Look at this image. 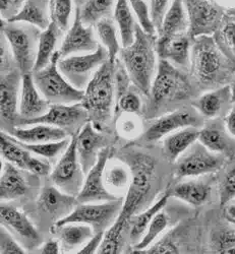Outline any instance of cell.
Masks as SVG:
<instances>
[{
	"label": "cell",
	"mask_w": 235,
	"mask_h": 254,
	"mask_svg": "<svg viewBox=\"0 0 235 254\" xmlns=\"http://www.w3.org/2000/svg\"><path fill=\"white\" fill-rule=\"evenodd\" d=\"M189 71L201 89L214 90L225 86L235 75V61L229 58L212 36L194 39Z\"/></svg>",
	"instance_id": "obj_1"
},
{
	"label": "cell",
	"mask_w": 235,
	"mask_h": 254,
	"mask_svg": "<svg viewBox=\"0 0 235 254\" xmlns=\"http://www.w3.org/2000/svg\"><path fill=\"white\" fill-rule=\"evenodd\" d=\"M115 97V61L108 59L89 81L80 102L89 114L90 122L100 131L114 119Z\"/></svg>",
	"instance_id": "obj_2"
},
{
	"label": "cell",
	"mask_w": 235,
	"mask_h": 254,
	"mask_svg": "<svg viewBox=\"0 0 235 254\" xmlns=\"http://www.w3.org/2000/svg\"><path fill=\"white\" fill-rule=\"evenodd\" d=\"M157 37L146 33L137 24L134 43L122 47L119 52V59L122 61L134 86L148 97L152 82L157 72Z\"/></svg>",
	"instance_id": "obj_3"
},
{
	"label": "cell",
	"mask_w": 235,
	"mask_h": 254,
	"mask_svg": "<svg viewBox=\"0 0 235 254\" xmlns=\"http://www.w3.org/2000/svg\"><path fill=\"white\" fill-rule=\"evenodd\" d=\"M192 95L194 84L185 72L167 60L159 59L157 72L144 108L150 117H153L167 106L184 102Z\"/></svg>",
	"instance_id": "obj_4"
},
{
	"label": "cell",
	"mask_w": 235,
	"mask_h": 254,
	"mask_svg": "<svg viewBox=\"0 0 235 254\" xmlns=\"http://www.w3.org/2000/svg\"><path fill=\"white\" fill-rule=\"evenodd\" d=\"M128 164L132 171V181L123 197V204L116 221L127 226L137 211L147 201L156 175V161L146 154L138 153L131 157Z\"/></svg>",
	"instance_id": "obj_5"
},
{
	"label": "cell",
	"mask_w": 235,
	"mask_h": 254,
	"mask_svg": "<svg viewBox=\"0 0 235 254\" xmlns=\"http://www.w3.org/2000/svg\"><path fill=\"white\" fill-rule=\"evenodd\" d=\"M40 29L25 23L1 19V34L6 39L15 65L21 74L33 73L37 59Z\"/></svg>",
	"instance_id": "obj_6"
},
{
	"label": "cell",
	"mask_w": 235,
	"mask_h": 254,
	"mask_svg": "<svg viewBox=\"0 0 235 254\" xmlns=\"http://www.w3.org/2000/svg\"><path fill=\"white\" fill-rule=\"evenodd\" d=\"M60 58L61 56L57 50L45 68L33 72L34 81L41 95L50 104L79 103L83 98L84 91L73 86L60 72L58 68Z\"/></svg>",
	"instance_id": "obj_7"
},
{
	"label": "cell",
	"mask_w": 235,
	"mask_h": 254,
	"mask_svg": "<svg viewBox=\"0 0 235 254\" xmlns=\"http://www.w3.org/2000/svg\"><path fill=\"white\" fill-rule=\"evenodd\" d=\"M123 204V197L101 202L78 203L71 213L56 221L53 227L68 223H81L91 226L95 232H105L117 219Z\"/></svg>",
	"instance_id": "obj_8"
},
{
	"label": "cell",
	"mask_w": 235,
	"mask_h": 254,
	"mask_svg": "<svg viewBox=\"0 0 235 254\" xmlns=\"http://www.w3.org/2000/svg\"><path fill=\"white\" fill-rule=\"evenodd\" d=\"M109 59L108 52L102 45L90 53L75 54L60 58L58 68L77 89L84 91L95 72Z\"/></svg>",
	"instance_id": "obj_9"
},
{
	"label": "cell",
	"mask_w": 235,
	"mask_h": 254,
	"mask_svg": "<svg viewBox=\"0 0 235 254\" xmlns=\"http://www.w3.org/2000/svg\"><path fill=\"white\" fill-rule=\"evenodd\" d=\"M225 157L208 150L199 140L175 162L177 178H196L213 174L223 167Z\"/></svg>",
	"instance_id": "obj_10"
},
{
	"label": "cell",
	"mask_w": 235,
	"mask_h": 254,
	"mask_svg": "<svg viewBox=\"0 0 235 254\" xmlns=\"http://www.w3.org/2000/svg\"><path fill=\"white\" fill-rule=\"evenodd\" d=\"M188 16V34L192 39L215 34L226 15L215 0H184Z\"/></svg>",
	"instance_id": "obj_11"
},
{
	"label": "cell",
	"mask_w": 235,
	"mask_h": 254,
	"mask_svg": "<svg viewBox=\"0 0 235 254\" xmlns=\"http://www.w3.org/2000/svg\"><path fill=\"white\" fill-rule=\"evenodd\" d=\"M84 173L77 151V132L50 174L52 183L61 191L77 196L84 180Z\"/></svg>",
	"instance_id": "obj_12"
},
{
	"label": "cell",
	"mask_w": 235,
	"mask_h": 254,
	"mask_svg": "<svg viewBox=\"0 0 235 254\" xmlns=\"http://www.w3.org/2000/svg\"><path fill=\"white\" fill-rule=\"evenodd\" d=\"M89 121V114L79 102L75 104H51L45 114L30 120H19L16 125L28 126L38 123L49 124L59 127L73 135Z\"/></svg>",
	"instance_id": "obj_13"
},
{
	"label": "cell",
	"mask_w": 235,
	"mask_h": 254,
	"mask_svg": "<svg viewBox=\"0 0 235 254\" xmlns=\"http://www.w3.org/2000/svg\"><path fill=\"white\" fill-rule=\"evenodd\" d=\"M201 117L194 107L180 108L163 114L150 124L144 133V139L147 142H155L185 127H198L201 125Z\"/></svg>",
	"instance_id": "obj_14"
},
{
	"label": "cell",
	"mask_w": 235,
	"mask_h": 254,
	"mask_svg": "<svg viewBox=\"0 0 235 254\" xmlns=\"http://www.w3.org/2000/svg\"><path fill=\"white\" fill-rule=\"evenodd\" d=\"M111 147L106 146L100 152L96 164L85 174L80 191L77 195L78 203L101 202L115 200L120 197L111 193L107 189L104 181V171L107 162L110 159Z\"/></svg>",
	"instance_id": "obj_15"
},
{
	"label": "cell",
	"mask_w": 235,
	"mask_h": 254,
	"mask_svg": "<svg viewBox=\"0 0 235 254\" xmlns=\"http://www.w3.org/2000/svg\"><path fill=\"white\" fill-rule=\"evenodd\" d=\"M21 77L16 66L1 70L0 77V113L3 128L5 125L10 126L11 129L17 124L19 119L18 112V94L21 87ZM8 129V130H9Z\"/></svg>",
	"instance_id": "obj_16"
},
{
	"label": "cell",
	"mask_w": 235,
	"mask_h": 254,
	"mask_svg": "<svg viewBox=\"0 0 235 254\" xmlns=\"http://www.w3.org/2000/svg\"><path fill=\"white\" fill-rule=\"evenodd\" d=\"M99 45L95 38L93 26H85L82 23L80 18V6L78 4L74 23L58 49L61 58L79 53L94 52Z\"/></svg>",
	"instance_id": "obj_17"
},
{
	"label": "cell",
	"mask_w": 235,
	"mask_h": 254,
	"mask_svg": "<svg viewBox=\"0 0 235 254\" xmlns=\"http://www.w3.org/2000/svg\"><path fill=\"white\" fill-rule=\"evenodd\" d=\"M194 43L188 33L159 36L156 50L159 59L167 60L180 69H189L191 47Z\"/></svg>",
	"instance_id": "obj_18"
},
{
	"label": "cell",
	"mask_w": 235,
	"mask_h": 254,
	"mask_svg": "<svg viewBox=\"0 0 235 254\" xmlns=\"http://www.w3.org/2000/svg\"><path fill=\"white\" fill-rule=\"evenodd\" d=\"M0 220L1 226L8 229L20 241L27 243L28 246L33 247L41 243L39 232L31 220L23 210L7 203V201H1Z\"/></svg>",
	"instance_id": "obj_19"
},
{
	"label": "cell",
	"mask_w": 235,
	"mask_h": 254,
	"mask_svg": "<svg viewBox=\"0 0 235 254\" xmlns=\"http://www.w3.org/2000/svg\"><path fill=\"white\" fill-rule=\"evenodd\" d=\"M108 146L103 133L87 122L77 132V151L84 175L96 164L100 152Z\"/></svg>",
	"instance_id": "obj_20"
},
{
	"label": "cell",
	"mask_w": 235,
	"mask_h": 254,
	"mask_svg": "<svg viewBox=\"0 0 235 254\" xmlns=\"http://www.w3.org/2000/svg\"><path fill=\"white\" fill-rule=\"evenodd\" d=\"M50 103L41 95L34 81L33 73L23 74L19 96V120H30L45 114ZM17 121V122H18Z\"/></svg>",
	"instance_id": "obj_21"
},
{
	"label": "cell",
	"mask_w": 235,
	"mask_h": 254,
	"mask_svg": "<svg viewBox=\"0 0 235 254\" xmlns=\"http://www.w3.org/2000/svg\"><path fill=\"white\" fill-rule=\"evenodd\" d=\"M78 203L77 196L61 191L54 184L43 187L37 200L39 210L53 218L55 222L68 216Z\"/></svg>",
	"instance_id": "obj_22"
},
{
	"label": "cell",
	"mask_w": 235,
	"mask_h": 254,
	"mask_svg": "<svg viewBox=\"0 0 235 254\" xmlns=\"http://www.w3.org/2000/svg\"><path fill=\"white\" fill-rule=\"evenodd\" d=\"M24 171L26 170L4 161L1 167V176H0L1 201H11L28 194L30 184Z\"/></svg>",
	"instance_id": "obj_23"
},
{
	"label": "cell",
	"mask_w": 235,
	"mask_h": 254,
	"mask_svg": "<svg viewBox=\"0 0 235 254\" xmlns=\"http://www.w3.org/2000/svg\"><path fill=\"white\" fill-rule=\"evenodd\" d=\"M230 104H232V100L229 84L210 90L191 102L192 107L207 119L218 117Z\"/></svg>",
	"instance_id": "obj_24"
},
{
	"label": "cell",
	"mask_w": 235,
	"mask_h": 254,
	"mask_svg": "<svg viewBox=\"0 0 235 254\" xmlns=\"http://www.w3.org/2000/svg\"><path fill=\"white\" fill-rule=\"evenodd\" d=\"M51 232L61 245L62 252L76 253L95 234V230L85 224L68 223L59 227H52Z\"/></svg>",
	"instance_id": "obj_25"
},
{
	"label": "cell",
	"mask_w": 235,
	"mask_h": 254,
	"mask_svg": "<svg viewBox=\"0 0 235 254\" xmlns=\"http://www.w3.org/2000/svg\"><path fill=\"white\" fill-rule=\"evenodd\" d=\"M28 126L29 127L14 126L9 129L8 134L25 143H43L70 137L68 131L49 124L38 123Z\"/></svg>",
	"instance_id": "obj_26"
},
{
	"label": "cell",
	"mask_w": 235,
	"mask_h": 254,
	"mask_svg": "<svg viewBox=\"0 0 235 254\" xmlns=\"http://www.w3.org/2000/svg\"><path fill=\"white\" fill-rule=\"evenodd\" d=\"M170 196L175 197L191 206H202L209 201L212 194V184L208 180L192 178L168 188Z\"/></svg>",
	"instance_id": "obj_27"
},
{
	"label": "cell",
	"mask_w": 235,
	"mask_h": 254,
	"mask_svg": "<svg viewBox=\"0 0 235 254\" xmlns=\"http://www.w3.org/2000/svg\"><path fill=\"white\" fill-rule=\"evenodd\" d=\"M199 141L211 152L223 157L235 155V139L226 130L225 126L210 124L200 130Z\"/></svg>",
	"instance_id": "obj_28"
},
{
	"label": "cell",
	"mask_w": 235,
	"mask_h": 254,
	"mask_svg": "<svg viewBox=\"0 0 235 254\" xmlns=\"http://www.w3.org/2000/svg\"><path fill=\"white\" fill-rule=\"evenodd\" d=\"M51 0H27L9 23H25L45 30L51 24ZM4 20V19H3Z\"/></svg>",
	"instance_id": "obj_29"
},
{
	"label": "cell",
	"mask_w": 235,
	"mask_h": 254,
	"mask_svg": "<svg viewBox=\"0 0 235 254\" xmlns=\"http://www.w3.org/2000/svg\"><path fill=\"white\" fill-rule=\"evenodd\" d=\"M198 127H185L163 138V153L170 162H176L189 147L199 140Z\"/></svg>",
	"instance_id": "obj_30"
},
{
	"label": "cell",
	"mask_w": 235,
	"mask_h": 254,
	"mask_svg": "<svg viewBox=\"0 0 235 254\" xmlns=\"http://www.w3.org/2000/svg\"><path fill=\"white\" fill-rule=\"evenodd\" d=\"M107 189L118 197H123L132 181V171L128 164L117 159H109L104 171Z\"/></svg>",
	"instance_id": "obj_31"
},
{
	"label": "cell",
	"mask_w": 235,
	"mask_h": 254,
	"mask_svg": "<svg viewBox=\"0 0 235 254\" xmlns=\"http://www.w3.org/2000/svg\"><path fill=\"white\" fill-rule=\"evenodd\" d=\"M114 20L118 27L122 47H127L134 43L137 24L131 4L128 0H116L114 6Z\"/></svg>",
	"instance_id": "obj_32"
},
{
	"label": "cell",
	"mask_w": 235,
	"mask_h": 254,
	"mask_svg": "<svg viewBox=\"0 0 235 254\" xmlns=\"http://www.w3.org/2000/svg\"><path fill=\"white\" fill-rule=\"evenodd\" d=\"M188 16L184 0H173L164 16L159 36H170L188 32Z\"/></svg>",
	"instance_id": "obj_33"
},
{
	"label": "cell",
	"mask_w": 235,
	"mask_h": 254,
	"mask_svg": "<svg viewBox=\"0 0 235 254\" xmlns=\"http://www.w3.org/2000/svg\"><path fill=\"white\" fill-rule=\"evenodd\" d=\"M61 33L62 31L53 22H51L47 29L41 32L34 71L45 68L51 62L54 53L57 51L55 48Z\"/></svg>",
	"instance_id": "obj_34"
},
{
	"label": "cell",
	"mask_w": 235,
	"mask_h": 254,
	"mask_svg": "<svg viewBox=\"0 0 235 254\" xmlns=\"http://www.w3.org/2000/svg\"><path fill=\"white\" fill-rule=\"evenodd\" d=\"M171 196H170L169 189H167L156 202H154L149 208L143 211V213L137 214L132 218L130 222L131 224L130 238L132 242L136 244L141 240L150 223H151L153 218L159 213V211H161L166 206L168 199Z\"/></svg>",
	"instance_id": "obj_35"
},
{
	"label": "cell",
	"mask_w": 235,
	"mask_h": 254,
	"mask_svg": "<svg viewBox=\"0 0 235 254\" xmlns=\"http://www.w3.org/2000/svg\"><path fill=\"white\" fill-rule=\"evenodd\" d=\"M0 150H1V157L4 161L26 170V163L31 152L26 150L6 131H1L0 134Z\"/></svg>",
	"instance_id": "obj_36"
},
{
	"label": "cell",
	"mask_w": 235,
	"mask_h": 254,
	"mask_svg": "<svg viewBox=\"0 0 235 254\" xmlns=\"http://www.w3.org/2000/svg\"><path fill=\"white\" fill-rule=\"evenodd\" d=\"M115 0H85L80 7V18L85 26H95L99 20L110 17Z\"/></svg>",
	"instance_id": "obj_37"
},
{
	"label": "cell",
	"mask_w": 235,
	"mask_h": 254,
	"mask_svg": "<svg viewBox=\"0 0 235 254\" xmlns=\"http://www.w3.org/2000/svg\"><path fill=\"white\" fill-rule=\"evenodd\" d=\"M96 33L104 46L108 52L109 60L115 61L120 52V44L117 37V29L115 23L111 17H105L95 25Z\"/></svg>",
	"instance_id": "obj_38"
},
{
	"label": "cell",
	"mask_w": 235,
	"mask_h": 254,
	"mask_svg": "<svg viewBox=\"0 0 235 254\" xmlns=\"http://www.w3.org/2000/svg\"><path fill=\"white\" fill-rule=\"evenodd\" d=\"M169 225V218L164 211L159 213L153 218V220L148 226L144 236L141 240L136 243L133 247V253H142L144 250L153 245L157 240H159L160 236L165 232Z\"/></svg>",
	"instance_id": "obj_39"
},
{
	"label": "cell",
	"mask_w": 235,
	"mask_h": 254,
	"mask_svg": "<svg viewBox=\"0 0 235 254\" xmlns=\"http://www.w3.org/2000/svg\"><path fill=\"white\" fill-rule=\"evenodd\" d=\"M141 95L143 94L133 86L127 92L117 98L115 101L114 121L122 114H141L144 110Z\"/></svg>",
	"instance_id": "obj_40"
},
{
	"label": "cell",
	"mask_w": 235,
	"mask_h": 254,
	"mask_svg": "<svg viewBox=\"0 0 235 254\" xmlns=\"http://www.w3.org/2000/svg\"><path fill=\"white\" fill-rule=\"evenodd\" d=\"M214 38L224 53L235 61V17L226 14Z\"/></svg>",
	"instance_id": "obj_41"
},
{
	"label": "cell",
	"mask_w": 235,
	"mask_h": 254,
	"mask_svg": "<svg viewBox=\"0 0 235 254\" xmlns=\"http://www.w3.org/2000/svg\"><path fill=\"white\" fill-rule=\"evenodd\" d=\"M71 138L68 137L62 140L49 141V142H43V143H25V142L18 141L17 139L16 140L33 155H36L38 157L44 158V159H55L66 152L68 146L70 145Z\"/></svg>",
	"instance_id": "obj_42"
},
{
	"label": "cell",
	"mask_w": 235,
	"mask_h": 254,
	"mask_svg": "<svg viewBox=\"0 0 235 254\" xmlns=\"http://www.w3.org/2000/svg\"><path fill=\"white\" fill-rule=\"evenodd\" d=\"M126 226L118 221H115L108 229L104 232V237L98 253L100 254H114L120 251L121 239L123 231Z\"/></svg>",
	"instance_id": "obj_43"
},
{
	"label": "cell",
	"mask_w": 235,
	"mask_h": 254,
	"mask_svg": "<svg viewBox=\"0 0 235 254\" xmlns=\"http://www.w3.org/2000/svg\"><path fill=\"white\" fill-rule=\"evenodd\" d=\"M211 247L215 253L235 254V229L216 230L211 236Z\"/></svg>",
	"instance_id": "obj_44"
},
{
	"label": "cell",
	"mask_w": 235,
	"mask_h": 254,
	"mask_svg": "<svg viewBox=\"0 0 235 254\" xmlns=\"http://www.w3.org/2000/svg\"><path fill=\"white\" fill-rule=\"evenodd\" d=\"M73 10V0H51V22L62 32L70 28V18Z\"/></svg>",
	"instance_id": "obj_45"
},
{
	"label": "cell",
	"mask_w": 235,
	"mask_h": 254,
	"mask_svg": "<svg viewBox=\"0 0 235 254\" xmlns=\"http://www.w3.org/2000/svg\"><path fill=\"white\" fill-rule=\"evenodd\" d=\"M116 129L124 138H134L138 136L142 129V121L136 114H122L115 120Z\"/></svg>",
	"instance_id": "obj_46"
},
{
	"label": "cell",
	"mask_w": 235,
	"mask_h": 254,
	"mask_svg": "<svg viewBox=\"0 0 235 254\" xmlns=\"http://www.w3.org/2000/svg\"><path fill=\"white\" fill-rule=\"evenodd\" d=\"M130 4L138 18L139 25L142 29L151 35H156L157 30L153 24V20L151 17V10L148 6L145 0H128Z\"/></svg>",
	"instance_id": "obj_47"
},
{
	"label": "cell",
	"mask_w": 235,
	"mask_h": 254,
	"mask_svg": "<svg viewBox=\"0 0 235 254\" xmlns=\"http://www.w3.org/2000/svg\"><path fill=\"white\" fill-rule=\"evenodd\" d=\"M219 198L222 207L235 200V164L227 169L220 181Z\"/></svg>",
	"instance_id": "obj_48"
},
{
	"label": "cell",
	"mask_w": 235,
	"mask_h": 254,
	"mask_svg": "<svg viewBox=\"0 0 235 254\" xmlns=\"http://www.w3.org/2000/svg\"><path fill=\"white\" fill-rule=\"evenodd\" d=\"M0 253L1 254H24L27 250L14 238L12 233L1 226L0 229Z\"/></svg>",
	"instance_id": "obj_49"
},
{
	"label": "cell",
	"mask_w": 235,
	"mask_h": 254,
	"mask_svg": "<svg viewBox=\"0 0 235 254\" xmlns=\"http://www.w3.org/2000/svg\"><path fill=\"white\" fill-rule=\"evenodd\" d=\"M26 171L30 172L34 176L45 177V176L51 174L52 169H51V165L49 164L48 161L34 157L33 154L31 153V155L29 156L27 163H26Z\"/></svg>",
	"instance_id": "obj_50"
},
{
	"label": "cell",
	"mask_w": 235,
	"mask_h": 254,
	"mask_svg": "<svg viewBox=\"0 0 235 254\" xmlns=\"http://www.w3.org/2000/svg\"><path fill=\"white\" fill-rule=\"evenodd\" d=\"M169 3V0H150V10H151V17L153 20V24L159 33L164 16L167 11V5Z\"/></svg>",
	"instance_id": "obj_51"
},
{
	"label": "cell",
	"mask_w": 235,
	"mask_h": 254,
	"mask_svg": "<svg viewBox=\"0 0 235 254\" xmlns=\"http://www.w3.org/2000/svg\"><path fill=\"white\" fill-rule=\"evenodd\" d=\"M150 254H163V253H180L178 245L171 238H163L157 240L153 245L142 252Z\"/></svg>",
	"instance_id": "obj_52"
},
{
	"label": "cell",
	"mask_w": 235,
	"mask_h": 254,
	"mask_svg": "<svg viewBox=\"0 0 235 254\" xmlns=\"http://www.w3.org/2000/svg\"><path fill=\"white\" fill-rule=\"evenodd\" d=\"M27 0H0L1 19L8 20L13 17L23 7Z\"/></svg>",
	"instance_id": "obj_53"
},
{
	"label": "cell",
	"mask_w": 235,
	"mask_h": 254,
	"mask_svg": "<svg viewBox=\"0 0 235 254\" xmlns=\"http://www.w3.org/2000/svg\"><path fill=\"white\" fill-rule=\"evenodd\" d=\"M104 237V232H95L94 236L85 243L77 253L79 254H93V253H98V250L100 248V245L102 243Z\"/></svg>",
	"instance_id": "obj_54"
},
{
	"label": "cell",
	"mask_w": 235,
	"mask_h": 254,
	"mask_svg": "<svg viewBox=\"0 0 235 254\" xmlns=\"http://www.w3.org/2000/svg\"><path fill=\"white\" fill-rule=\"evenodd\" d=\"M61 251V245L57 239H49L45 243H43L40 253L43 254H58Z\"/></svg>",
	"instance_id": "obj_55"
},
{
	"label": "cell",
	"mask_w": 235,
	"mask_h": 254,
	"mask_svg": "<svg viewBox=\"0 0 235 254\" xmlns=\"http://www.w3.org/2000/svg\"><path fill=\"white\" fill-rule=\"evenodd\" d=\"M224 126L229 134L235 139V103L224 118Z\"/></svg>",
	"instance_id": "obj_56"
},
{
	"label": "cell",
	"mask_w": 235,
	"mask_h": 254,
	"mask_svg": "<svg viewBox=\"0 0 235 254\" xmlns=\"http://www.w3.org/2000/svg\"><path fill=\"white\" fill-rule=\"evenodd\" d=\"M224 218L235 226V200H232L224 206Z\"/></svg>",
	"instance_id": "obj_57"
},
{
	"label": "cell",
	"mask_w": 235,
	"mask_h": 254,
	"mask_svg": "<svg viewBox=\"0 0 235 254\" xmlns=\"http://www.w3.org/2000/svg\"><path fill=\"white\" fill-rule=\"evenodd\" d=\"M229 86H230V90H231V100H232V104H233V103H235V75L232 78Z\"/></svg>",
	"instance_id": "obj_58"
},
{
	"label": "cell",
	"mask_w": 235,
	"mask_h": 254,
	"mask_svg": "<svg viewBox=\"0 0 235 254\" xmlns=\"http://www.w3.org/2000/svg\"><path fill=\"white\" fill-rule=\"evenodd\" d=\"M227 14H229V15L235 17V7L232 8V9H229V10L227 11Z\"/></svg>",
	"instance_id": "obj_59"
}]
</instances>
